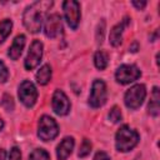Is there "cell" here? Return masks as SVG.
<instances>
[{"mask_svg": "<svg viewBox=\"0 0 160 160\" xmlns=\"http://www.w3.org/2000/svg\"><path fill=\"white\" fill-rule=\"evenodd\" d=\"M29 160H50V155L44 149H35L30 154Z\"/></svg>", "mask_w": 160, "mask_h": 160, "instance_id": "obj_19", "label": "cell"}, {"mask_svg": "<svg viewBox=\"0 0 160 160\" xmlns=\"http://www.w3.org/2000/svg\"><path fill=\"white\" fill-rule=\"evenodd\" d=\"M51 5L52 1H35L25 9L22 14V22L28 31L36 34L41 30L45 12L51 8Z\"/></svg>", "mask_w": 160, "mask_h": 160, "instance_id": "obj_1", "label": "cell"}, {"mask_svg": "<svg viewBox=\"0 0 160 160\" xmlns=\"http://www.w3.org/2000/svg\"><path fill=\"white\" fill-rule=\"evenodd\" d=\"M145 96H146L145 85H142V84H136V85L131 86V88L125 92L124 101H125V105H126L129 109L135 110V109H138V108L141 106V104H142L144 100H145Z\"/></svg>", "mask_w": 160, "mask_h": 160, "instance_id": "obj_4", "label": "cell"}, {"mask_svg": "<svg viewBox=\"0 0 160 160\" xmlns=\"http://www.w3.org/2000/svg\"><path fill=\"white\" fill-rule=\"evenodd\" d=\"M18 95H19V99L20 101L28 106V108H31L36 100H38V91H36V88L35 85L29 81V80H24L20 86H19V91H18Z\"/></svg>", "mask_w": 160, "mask_h": 160, "instance_id": "obj_8", "label": "cell"}, {"mask_svg": "<svg viewBox=\"0 0 160 160\" xmlns=\"http://www.w3.org/2000/svg\"><path fill=\"white\" fill-rule=\"evenodd\" d=\"M106 85L102 80H94L90 95H89V104L91 108H100L106 102Z\"/></svg>", "mask_w": 160, "mask_h": 160, "instance_id": "obj_6", "label": "cell"}, {"mask_svg": "<svg viewBox=\"0 0 160 160\" xmlns=\"http://www.w3.org/2000/svg\"><path fill=\"white\" fill-rule=\"evenodd\" d=\"M129 22V19L125 18L122 21H120L119 24H116L111 30H110V35H109V41L112 46H119L122 41V32H124V29L126 28Z\"/></svg>", "mask_w": 160, "mask_h": 160, "instance_id": "obj_13", "label": "cell"}, {"mask_svg": "<svg viewBox=\"0 0 160 160\" xmlns=\"http://www.w3.org/2000/svg\"><path fill=\"white\" fill-rule=\"evenodd\" d=\"M12 29V21L9 19H4L0 21V44L10 35Z\"/></svg>", "mask_w": 160, "mask_h": 160, "instance_id": "obj_18", "label": "cell"}, {"mask_svg": "<svg viewBox=\"0 0 160 160\" xmlns=\"http://www.w3.org/2000/svg\"><path fill=\"white\" fill-rule=\"evenodd\" d=\"M74 139L71 136H66L61 140V142L58 145L56 148V156L59 160H66L70 154L72 152V149H74Z\"/></svg>", "mask_w": 160, "mask_h": 160, "instance_id": "obj_12", "label": "cell"}, {"mask_svg": "<svg viewBox=\"0 0 160 160\" xmlns=\"http://www.w3.org/2000/svg\"><path fill=\"white\" fill-rule=\"evenodd\" d=\"M9 78V71L8 68L5 66V64L0 60V82H5Z\"/></svg>", "mask_w": 160, "mask_h": 160, "instance_id": "obj_23", "label": "cell"}, {"mask_svg": "<svg viewBox=\"0 0 160 160\" xmlns=\"http://www.w3.org/2000/svg\"><path fill=\"white\" fill-rule=\"evenodd\" d=\"M2 128H4V121H2V119L0 118V131L2 130Z\"/></svg>", "mask_w": 160, "mask_h": 160, "instance_id": "obj_29", "label": "cell"}, {"mask_svg": "<svg viewBox=\"0 0 160 160\" xmlns=\"http://www.w3.org/2000/svg\"><path fill=\"white\" fill-rule=\"evenodd\" d=\"M104 29H105V21L101 20V22L99 24L98 26V31H96V39H98V42H102V36H104Z\"/></svg>", "mask_w": 160, "mask_h": 160, "instance_id": "obj_24", "label": "cell"}, {"mask_svg": "<svg viewBox=\"0 0 160 160\" xmlns=\"http://www.w3.org/2000/svg\"><path fill=\"white\" fill-rule=\"evenodd\" d=\"M24 46H25V36H24L22 34H21V35H18V36L14 39V41H12V44H11V46L9 48V51H8V55L10 56V59L18 60V59L20 58L21 52H22Z\"/></svg>", "mask_w": 160, "mask_h": 160, "instance_id": "obj_14", "label": "cell"}, {"mask_svg": "<svg viewBox=\"0 0 160 160\" xmlns=\"http://www.w3.org/2000/svg\"><path fill=\"white\" fill-rule=\"evenodd\" d=\"M51 105H52L54 112L60 116L66 115L70 111V101H69L68 96L65 95V92L61 90H55V92L52 95Z\"/></svg>", "mask_w": 160, "mask_h": 160, "instance_id": "obj_11", "label": "cell"}, {"mask_svg": "<svg viewBox=\"0 0 160 160\" xmlns=\"http://www.w3.org/2000/svg\"><path fill=\"white\" fill-rule=\"evenodd\" d=\"M9 160H21V152L19 150V148L14 146L10 150V155H9Z\"/></svg>", "mask_w": 160, "mask_h": 160, "instance_id": "obj_25", "label": "cell"}, {"mask_svg": "<svg viewBox=\"0 0 160 160\" xmlns=\"http://www.w3.org/2000/svg\"><path fill=\"white\" fill-rule=\"evenodd\" d=\"M58 134H59V126L56 121L49 115H42L38 125V136L42 141H49L55 139Z\"/></svg>", "mask_w": 160, "mask_h": 160, "instance_id": "obj_3", "label": "cell"}, {"mask_svg": "<svg viewBox=\"0 0 160 160\" xmlns=\"http://www.w3.org/2000/svg\"><path fill=\"white\" fill-rule=\"evenodd\" d=\"M62 31V21L59 14H51L45 19L44 34L48 38H56Z\"/></svg>", "mask_w": 160, "mask_h": 160, "instance_id": "obj_10", "label": "cell"}, {"mask_svg": "<svg viewBox=\"0 0 160 160\" xmlns=\"http://www.w3.org/2000/svg\"><path fill=\"white\" fill-rule=\"evenodd\" d=\"M121 118H122V115H121L120 109L118 106H112L110 112H109V120L111 122H119L121 120Z\"/></svg>", "mask_w": 160, "mask_h": 160, "instance_id": "obj_21", "label": "cell"}, {"mask_svg": "<svg viewBox=\"0 0 160 160\" xmlns=\"http://www.w3.org/2000/svg\"><path fill=\"white\" fill-rule=\"evenodd\" d=\"M132 5L135 6V8H138L139 10H141V9H144L145 8V5H146V1H132Z\"/></svg>", "mask_w": 160, "mask_h": 160, "instance_id": "obj_27", "label": "cell"}, {"mask_svg": "<svg viewBox=\"0 0 160 160\" xmlns=\"http://www.w3.org/2000/svg\"><path fill=\"white\" fill-rule=\"evenodd\" d=\"M1 105L4 106L5 110L11 111V110L14 109V101H12V98H11L10 95H4L2 101H1Z\"/></svg>", "mask_w": 160, "mask_h": 160, "instance_id": "obj_22", "label": "cell"}, {"mask_svg": "<svg viewBox=\"0 0 160 160\" xmlns=\"http://www.w3.org/2000/svg\"><path fill=\"white\" fill-rule=\"evenodd\" d=\"M90 151H91V142H90V140L84 139L82 142H81V145H80L79 152H78L79 158H85V156H88V155L90 154Z\"/></svg>", "mask_w": 160, "mask_h": 160, "instance_id": "obj_20", "label": "cell"}, {"mask_svg": "<svg viewBox=\"0 0 160 160\" xmlns=\"http://www.w3.org/2000/svg\"><path fill=\"white\" fill-rule=\"evenodd\" d=\"M5 159H6V152L4 149L0 148V160H5Z\"/></svg>", "mask_w": 160, "mask_h": 160, "instance_id": "obj_28", "label": "cell"}, {"mask_svg": "<svg viewBox=\"0 0 160 160\" xmlns=\"http://www.w3.org/2000/svg\"><path fill=\"white\" fill-rule=\"evenodd\" d=\"M62 10H64V16H65L68 25L75 30L80 22V18H81L80 4L75 0H66L62 2Z\"/></svg>", "mask_w": 160, "mask_h": 160, "instance_id": "obj_5", "label": "cell"}, {"mask_svg": "<svg viewBox=\"0 0 160 160\" xmlns=\"http://www.w3.org/2000/svg\"><path fill=\"white\" fill-rule=\"evenodd\" d=\"M139 142V134L128 125H122L115 135V146L118 151L126 152L134 149Z\"/></svg>", "mask_w": 160, "mask_h": 160, "instance_id": "obj_2", "label": "cell"}, {"mask_svg": "<svg viewBox=\"0 0 160 160\" xmlns=\"http://www.w3.org/2000/svg\"><path fill=\"white\" fill-rule=\"evenodd\" d=\"M108 62H109V58H108L106 52H104V51H96L95 52V55H94V64H95V66L99 70H104L108 66Z\"/></svg>", "mask_w": 160, "mask_h": 160, "instance_id": "obj_17", "label": "cell"}, {"mask_svg": "<svg viewBox=\"0 0 160 160\" xmlns=\"http://www.w3.org/2000/svg\"><path fill=\"white\" fill-rule=\"evenodd\" d=\"M159 101H160V94H159V88L155 86L152 89L151 96H150V101L148 105V112L152 116H158L159 111H160V106H159Z\"/></svg>", "mask_w": 160, "mask_h": 160, "instance_id": "obj_15", "label": "cell"}, {"mask_svg": "<svg viewBox=\"0 0 160 160\" xmlns=\"http://www.w3.org/2000/svg\"><path fill=\"white\" fill-rule=\"evenodd\" d=\"M51 79V68L50 65H42L36 72V81L40 85H46Z\"/></svg>", "mask_w": 160, "mask_h": 160, "instance_id": "obj_16", "label": "cell"}, {"mask_svg": "<svg viewBox=\"0 0 160 160\" xmlns=\"http://www.w3.org/2000/svg\"><path fill=\"white\" fill-rule=\"evenodd\" d=\"M140 75H141V72L135 65L124 64L118 68V70L115 72V79L119 84L125 85V84H130V82L138 80L140 78Z\"/></svg>", "mask_w": 160, "mask_h": 160, "instance_id": "obj_7", "label": "cell"}, {"mask_svg": "<svg viewBox=\"0 0 160 160\" xmlns=\"http://www.w3.org/2000/svg\"><path fill=\"white\" fill-rule=\"evenodd\" d=\"M42 58V42L39 40H34L30 45V49L28 51V55L24 61V66L26 70H32L35 69Z\"/></svg>", "mask_w": 160, "mask_h": 160, "instance_id": "obj_9", "label": "cell"}, {"mask_svg": "<svg viewBox=\"0 0 160 160\" xmlns=\"http://www.w3.org/2000/svg\"><path fill=\"white\" fill-rule=\"evenodd\" d=\"M94 160H111V159L105 151H98L94 156Z\"/></svg>", "mask_w": 160, "mask_h": 160, "instance_id": "obj_26", "label": "cell"}]
</instances>
